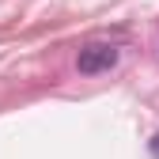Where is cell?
Wrapping results in <instances>:
<instances>
[{
	"label": "cell",
	"mask_w": 159,
	"mask_h": 159,
	"mask_svg": "<svg viewBox=\"0 0 159 159\" xmlns=\"http://www.w3.org/2000/svg\"><path fill=\"white\" fill-rule=\"evenodd\" d=\"M152 155H159V133L152 136Z\"/></svg>",
	"instance_id": "7a4b0ae2"
},
{
	"label": "cell",
	"mask_w": 159,
	"mask_h": 159,
	"mask_svg": "<svg viewBox=\"0 0 159 159\" xmlns=\"http://www.w3.org/2000/svg\"><path fill=\"white\" fill-rule=\"evenodd\" d=\"M114 65H117V46L114 42H87V46H80V53H76V68L84 76L110 72Z\"/></svg>",
	"instance_id": "6da1fadb"
}]
</instances>
